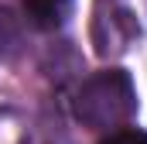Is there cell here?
<instances>
[{
	"label": "cell",
	"mask_w": 147,
	"mask_h": 144,
	"mask_svg": "<svg viewBox=\"0 0 147 144\" xmlns=\"http://www.w3.org/2000/svg\"><path fill=\"white\" fill-rule=\"evenodd\" d=\"M72 107H75V117L92 130H110V127L127 124L137 113V89H134L130 72L103 69L89 75L79 86Z\"/></svg>",
	"instance_id": "cell-1"
},
{
	"label": "cell",
	"mask_w": 147,
	"mask_h": 144,
	"mask_svg": "<svg viewBox=\"0 0 147 144\" xmlns=\"http://www.w3.org/2000/svg\"><path fill=\"white\" fill-rule=\"evenodd\" d=\"M140 38V21L130 0H96L92 7V45L96 55L113 58L123 55Z\"/></svg>",
	"instance_id": "cell-2"
},
{
	"label": "cell",
	"mask_w": 147,
	"mask_h": 144,
	"mask_svg": "<svg viewBox=\"0 0 147 144\" xmlns=\"http://www.w3.org/2000/svg\"><path fill=\"white\" fill-rule=\"evenodd\" d=\"M75 0H24V14H28V21L41 28V31H55V28H62L65 21H69V14H72Z\"/></svg>",
	"instance_id": "cell-3"
},
{
	"label": "cell",
	"mask_w": 147,
	"mask_h": 144,
	"mask_svg": "<svg viewBox=\"0 0 147 144\" xmlns=\"http://www.w3.org/2000/svg\"><path fill=\"white\" fill-rule=\"evenodd\" d=\"M24 48V24L10 7H0V62H10Z\"/></svg>",
	"instance_id": "cell-4"
},
{
	"label": "cell",
	"mask_w": 147,
	"mask_h": 144,
	"mask_svg": "<svg viewBox=\"0 0 147 144\" xmlns=\"http://www.w3.org/2000/svg\"><path fill=\"white\" fill-rule=\"evenodd\" d=\"M0 144H24L21 120H17V113H10V110H0Z\"/></svg>",
	"instance_id": "cell-5"
},
{
	"label": "cell",
	"mask_w": 147,
	"mask_h": 144,
	"mask_svg": "<svg viewBox=\"0 0 147 144\" xmlns=\"http://www.w3.org/2000/svg\"><path fill=\"white\" fill-rule=\"evenodd\" d=\"M99 144H147V130H137V127H120V130H110Z\"/></svg>",
	"instance_id": "cell-6"
}]
</instances>
